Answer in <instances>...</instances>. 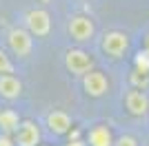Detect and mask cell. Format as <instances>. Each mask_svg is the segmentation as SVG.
I'll return each instance as SVG.
<instances>
[{
    "label": "cell",
    "instance_id": "6da1fadb",
    "mask_svg": "<svg viewBox=\"0 0 149 146\" xmlns=\"http://www.w3.org/2000/svg\"><path fill=\"white\" fill-rule=\"evenodd\" d=\"M96 20L87 13H71L67 18V36L78 47L91 44L96 40Z\"/></svg>",
    "mask_w": 149,
    "mask_h": 146
},
{
    "label": "cell",
    "instance_id": "7a4b0ae2",
    "mask_svg": "<svg viewBox=\"0 0 149 146\" xmlns=\"http://www.w3.org/2000/svg\"><path fill=\"white\" fill-rule=\"evenodd\" d=\"M5 47L11 55L18 60H27L33 53V36L22 27V24H13L5 33Z\"/></svg>",
    "mask_w": 149,
    "mask_h": 146
},
{
    "label": "cell",
    "instance_id": "3957f363",
    "mask_svg": "<svg viewBox=\"0 0 149 146\" xmlns=\"http://www.w3.org/2000/svg\"><path fill=\"white\" fill-rule=\"evenodd\" d=\"M20 24H22L33 38H49L54 20H51V13L47 11V9L33 7V9H27V11L20 16Z\"/></svg>",
    "mask_w": 149,
    "mask_h": 146
},
{
    "label": "cell",
    "instance_id": "277c9868",
    "mask_svg": "<svg viewBox=\"0 0 149 146\" xmlns=\"http://www.w3.org/2000/svg\"><path fill=\"white\" fill-rule=\"evenodd\" d=\"M65 69L67 73H71L74 78H82L85 73L96 69V60L89 51H85L82 47H71L65 51Z\"/></svg>",
    "mask_w": 149,
    "mask_h": 146
},
{
    "label": "cell",
    "instance_id": "5b68a950",
    "mask_svg": "<svg viewBox=\"0 0 149 146\" xmlns=\"http://www.w3.org/2000/svg\"><path fill=\"white\" fill-rule=\"evenodd\" d=\"M129 36L120 29H111V31H105L102 38H100V51L111 58V60H120L125 58V53L129 51Z\"/></svg>",
    "mask_w": 149,
    "mask_h": 146
},
{
    "label": "cell",
    "instance_id": "8992f818",
    "mask_svg": "<svg viewBox=\"0 0 149 146\" xmlns=\"http://www.w3.org/2000/svg\"><path fill=\"white\" fill-rule=\"evenodd\" d=\"M123 104H125V111L131 117H147L149 115V93L145 89L129 86L123 95Z\"/></svg>",
    "mask_w": 149,
    "mask_h": 146
},
{
    "label": "cell",
    "instance_id": "52a82bcc",
    "mask_svg": "<svg viewBox=\"0 0 149 146\" xmlns=\"http://www.w3.org/2000/svg\"><path fill=\"white\" fill-rule=\"evenodd\" d=\"M80 84H82V91L87 97H105L109 93V78L100 69H93V71L85 73L80 78Z\"/></svg>",
    "mask_w": 149,
    "mask_h": 146
},
{
    "label": "cell",
    "instance_id": "ba28073f",
    "mask_svg": "<svg viewBox=\"0 0 149 146\" xmlns=\"http://www.w3.org/2000/svg\"><path fill=\"white\" fill-rule=\"evenodd\" d=\"M45 128L49 131L54 137H65L69 135V131L74 128V117L62 109H51L45 115Z\"/></svg>",
    "mask_w": 149,
    "mask_h": 146
},
{
    "label": "cell",
    "instance_id": "9c48e42d",
    "mask_svg": "<svg viewBox=\"0 0 149 146\" xmlns=\"http://www.w3.org/2000/svg\"><path fill=\"white\" fill-rule=\"evenodd\" d=\"M16 146H42V128L36 120H22L13 133Z\"/></svg>",
    "mask_w": 149,
    "mask_h": 146
},
{
    "label": "cell",
    "instance_id": "30bf717a",
    "mask_svg": "<svg viewBox=\"0 0 149 146\" xmlns=\"http://www.w3.org/2000/svg\"><path fill=\"white\" fill-rule=\"evenodd\" d=\"M113 140H116V135H113L111 126L100 122V124L89 126L87 137H85V144L87 146H113Z\"/></svg>",
    "mask_w": 149,
    "mask_h": 146
},
{
    "label": "cell",
    "instance_id": "8fae6325",
    "mask_svg": "<svg viewBox=\"0 0 149 146\" xmlns=\"http://www.w3.org/2000/svg\"><path fill=\"white\" fill-rule=\"evenodd\" d=\"M25 93V84H22V80L11 73V75H0V100H5V102H13V100H18L22 97Z\"/></svg>",
    "mask_w": 149,
    "mask_h": 146
},
{
    "label": "cell",
    "instance_id": "7c38bea8",
    "mask_svg": "<svg viewBox=\"0 0 149 146\" xmlns=\"http://www.w3.org/2000/svg\"><path fill=\"white\" fill-rule=\"evenodd\" d=\"M22 117L18 115V111L13 109H2L0 111V133H7V135H13L18 131Z\"/></svg>",
    "mask_w": 149,
    "mask_h": 146
},
{
    "label": "cell",
    "instance_id": "4fadbf2b",
    "mask_svg": "<svg viewBox=\"0 0 149 146\" xmlns=\"http://www.w3.org/2000/svg\"><path fill=\"white\" fill-rule=\"evenodd\" d=\"M16 62L11 60V53L7 49H0V75H11L16 73Z\"/></svg>",
    "mask_w": 149,
    "mask_h": 146
},
{
    "label": "cell",
    "instance_id": "5bb4252c",
    "mask_svg": "<svg viewBox=\"0 0 149 146\" xmlns=\"http://www.w3.org/2000/svg\"><path fill=\"white\" fill-rule=\"evenodd\" d=\"M149 73L140 71V69H134L131 71V86H136V89H145L147 91V84H149Z\"/></svg>",
    "mask_w": 149,
    "mask_h": 146
},
{
    "label": "cell",
    "instance_id": "9a60e30c",
    "mask_svg": "<svg viewBox=\"0 0 149 146\" xmlns=\"http://www.w3.org/2000/svg\"><path fill=\"white\" fill-rule=\"evenodd\" d=\"M113 146H140V142H138V137H134L131 133H123V135H118V137L113 140Z\"/></svg>",
    "mask_w": 149,
    "mask_h": 146
},
{
    "label": "cell",
    "instance_id": "2e32d148",
    "mask_svg": "<svg viewBox=\"0 0 149 146\" xmlns=\"http://www.w3.org/2000/svg\"><path fill=\"white\" fill-rule=\"evenodd\" d=\"M0 146H16V142H13V135L0 133Z\"/></svg>",
    "mask_w": 149,
    "mask_h": 146
},
{
    "label": "cell",
    "instance_id": "e0dca14e",
    "mask_svg": "<svg viewBox=\"0 0 149 146\" xmlns=\"http://www.w3.org/2000/svg\"><path fill=\"white\" fill-rule=\"evenodd\" d=\"M143 51L149 53V33H145V38H143Z\"/></svg>",
    "mask_w": 149,
    "mask_h": 146
},
{
    "label": "cell",
    "instance_id": "ac0fdd59",
    "mask_svg": "<svg viewBox=\"0 0 149 146\" xmlns=\"http://www.w3.org/2000/svg\"><path fill=\"white\" fill-rule=\"evenodd\" d=\"M65 146H87V144H85L82 140H71V142H67Z\"/></svg>",
    "mask_w": 149,
    "mask_h": 146
},
{
    "label": "cell",
    "instance_id": "d6986e66",
    "mask_svg": "<svg viewBox=\"0 0 149 146\" xmlns=\"http://www.w3.org/2000/svg\"><path fill=\"white\" fill-rule=\"evenodd\" d=\"M0 111H2V106H0Z\"/></svg>",
    "mask_w": 149,
    "mask_h": 146
}]
</instances>
